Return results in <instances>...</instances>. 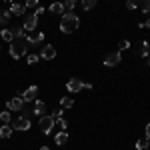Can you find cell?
I'll return each instance as SVG.
<instances>
[{
	"label": "cell",
	"instance_id": "6da1fadb",
	"mask_svg": "<svg viewBox=\"0 0 150 150\" xmlns=\"http://www.w3.org/2000/svg\"><path fill=\"white\" fill-rule=\"evenodd\" d=\"M78 26H80V18H78L74 12H64V14H62V20H60V30H62L64 34H72Z\"/></svg>",
	"mask_w": 150,
	"mask_h": 150
},
{
	"label": "cell",
	"instance_id": "7a4b0ae2",
	"mask_svg": "<svg viewBox=\"0 0 150 150\" xmlns=\"http://www.w3.org/2000/svg\"><path fill=\"white\" fill-rule=\"evenodd\" d=\"M26 50H28V44H26V40L24 38H16V40H12L10 42V56L12 58H22L26 56Z\"/></svg>",
	"mask_w": 150,
	"mask_h": 150
},
{
	"label": "cell",
	"instance_id": "3957f363",
	"mask_svg": "<svg viewBox=\"0 0 150 150\" xmlns=\"http://www.w3.org/2000/svg\"><path fill=\"white\" fill-rule=\"evenodd\" d=\"M54 126H56V118L52 114H44V116H40V122H38V128H40V132L42 134H50L52 130H54Z\"/></svg>",
	"mask_w": 150,
	"mask_h": 150
},
{
	"label": "cell",
	"instance_id": "277c9868",
	"mask_svg": "<svg viewBox=\"0 0 150 150\" xmlns=\"http://www.w3.org/2000/svg\"><path fill=\"white\" fill-rule=\"evenodd\" d=\"M120 60H122L120 50H118V52H110V54H106V58H104V66H108V68L118 66V64H120Z\"/></svg>",
	"mask_w": 150,
	"mask_h": 150
},
{
	"label": "cell",
	"instance_id": "5b68a950",
	"mask_svg": "<svg viewBox=\"0 0 150 150\" xmlns=\"http://www.w3.org/2000/svg\"><path fill=\"white\" fill-rule=\"evenodd\" d=\"M40 58L42 60H54L56 58V48L52 46V44H44L42 50H40Z\"/></svg>",
	"mask_w": 150,
	"mask_h": 150
},
{
	"label": "cell",
	"instance_id": "8992f818",
	"mask_svg": "<svg viewBox=\"0 0 150 150\" xmlns=\"http://www.w3.org/2000/svg\"><path fill=\"white\" fill-rule=\"evenodd\" d=\"M36 26H38V16L36 14H30V16H26V20H24L22 28L26 30V32H34Z\"/></svg>",
	"mask_w": 150,
	"mask_h": 150
},
{
	"label": "cell",
	"instance_id": "52a82bcc",
	"mask_svg": "<svg viewBox=\"0 0 150 150\" xmlns=\"http://www.w3.org/2000/svg\"><path fill=\"white\" fill-rule=\"evenodd\" d=\"M12 128H14V130H28V128H30V118H26V116H20V118H16V120H14V122H12L10 124Z\"/></svg>",
	"mask_w": 150,
	"mask_h": 150
},
{
	"label": "cell",
	"instance_id": "ba28073f",
	"mask_svg": "<svg viewBox=\"0 0 150 150\" xmlns=\"http://www.w3.org/2000/svg\"><path fill=\"white\" fill-rule=\"evenodd\" d=\"M36 96H38V86H36V84L28 86V88H26V90L22 92L24 102H32V100H36Z\"/></svg>",
	"mask_w": 150,
	"mask_h": 150
},
{
	"label": "cell",
	"instance_id": "9c48e42d",
	"mask_svg": "<svg viewBox=\"0 0 150 150\" xmlns=\"http://www.w3.org/2000/svg\"><path fill=\"white\" fill-rule=\"evenodd\" d=\"M6 108H8V110H16V112H18V110H22L24 108V98L22 96H16V98H12V100H8V102H6Z\"/></svg>",
	"mask_w": 150,
	"mask_h": 150
},
{
	"label": "cell",
	"instance_id": "30bf717a",
	"mask_svg": "<svg viewBox=\"0 0 150 150\" xmlns=\"http://www.w3.org/2000/svg\"><path fill=\"white\" fill-rule=\"evenodd\" d=\"M82 88H84V82L80 78H70L68 84H66V90L68 92H80Z\"/></svg>",
	"mask_w": 150,
	"mask_h": 150
},
{
	"label": "cell",
	"instance_id": "8fae6325",
	"mask_svg": "<svg viewBox=\"0 0 150 150\" xmlns=\"http://www.w3.org/2000/svg\"><path fill=\"white\" fill-rule=\"evenodd\" d=\"M24 40H26V44H28V46H30V44H32V46H36V44H40V42L44 40V34H42V32H34V34L30 32V34H26V38H24Z\"/></svg>",
	"mask_w": 150,
	"mask_h": 150
},
{
	"label": "cell",
	"instance_id": "7c38bea8",
	"mask_svg": "<svg viewBox=\"0 0 150 150\" xmlns=\"http://www.w3.org/2000/svg\"><path fill=\"white\" fill-rule=\"evenodd\" d=\"M8 10H10L12 16H22L24 12H26V6H24V4H16V2H12Z\"/></svg>",
	"mask_w": 150,
	"mask_h": 150
},
{
	"label": "cell",
	"instance_id": "4fadbf2b",
	"mask_svg": "<svg viewBox=\"0 0 150 150\" xmlns=\"http://www.w3.org/2000/svg\"><path fill=\"white\" fill-rule=\"evenodd\" d=\"M32 114L44 116V114H46V104L42 102V100H36V102H34V108H32Z\"/></svg>",
	"mask_w": 150,
	"mask_h": 150
},
{
	"label": "cell",
	"instance_id": "5bb4252c",
	"mask_svg": "<svg viewBox=\"0 0 150 150\" xmlns=\"http://www.w3.org/2000/svg\"><path fill=\"white\" fill-rule=\"evenodd\" d=\"M12 132H14V128L10 126V124H2V126H0V138H10L12 136Z\"/></svg>",
	"mask_w": 150,
	"mask_h": 150
},
{
	"label": "cell",
	"instance_id": "9a60e30c",
	"mask_svg": "<svg viewBox=\"0 0 150 150\" xmlns=\"http://www.w3.org/2000/svg\"><path fill=\"white\" fill-rule=\"evenodd\" d=\"M66 140H68V134H66V130H60L56 136H54V142H56L58 146H62V144H66Z\"/></svg>",
	"mask_w": 150,
	"mask_h": 150
},
{
	"label": "cell",
	"instance_id": "2e32d148",
	"mask_svg": "<svg viewBox=\"0 0 150 150\" xmlns=\"http://www.w3.org/2000/svg\"><path fill=\"white\" fill-rule=\"evenodd\" d=\"M48 10L54 12V14H64V4H62V2H52Z\"/></svg>",
	"mask_w": 150,
	"mask_h": 150
},
{
	"label": "cell",
	"instance_id": "e0dca14e",
	"mask_svg": "<svg viewBox=\"0 0 150 150\" xmlns=\"http://www.w3.org/2000/svg\"><path fill=\"white\" fill-rule=\"evenodd\" d=\"M72 106H74V100H72L70 96H62V98H60V108L66 110V108H72Z\"/></svg>",
	"mask_w": 150,
	"mask_h": 150
},
{
	"label": "cell",
	"instance_id": "ac0fdd59",
	"mask_svg": "<svg viewBox=\"0 0 150 150\" xmlns=\"http://www.w3.org/2000/svg\"><path fill=\"white\" fill-rule=\"evenodd\" d=\"M62 4H64V12H72L74 8H76V4H78V0H64Z\"/></svg>",
	"mask_w": 150,
	"mask_h": 150
},
{
	"label": "cell",
	"instance_id": "d6986e66",
	"mask_svg": "<svg viewBox=\"0 0 150 150\" xmlns=\"http://www.w3.org/2000/svg\"><path fill=\"white\" fill-rule=\"evenodd\" d=\"M12 18L10 10H0V24H8Z\"/></svg>",
	"mask_w": 150,
	"mask_h": 150
},
{
	"label": "cell",
	"instance_id": "ffe728a7",
	"mask_svg": "<svg viewBox=\"0 0 150 150\" xmlns=\"http://www.w3.org/2000/svg\"><path fill=\"white\" fill-rule=\"evenodd\" d=\"M0 36H2L4 42H12V40H14V34H12V30H8V28H4V30L0 32Z\"/></svg>",
	"mask_w": 150,
	"mask_h": 150
},
{
	"label": "cell",
	"instance_id": "44dd1931",
	"mask_svg": "<svg viewBox=\"0 0 150 150\" xmlns=\"http://www.w3.org/2000/svg\"><path fill=\"white\" fill-rule=\"evenodd\" d=\"M136 4L142 8L144 14H150V0H136Z\"/></svg>",
	"mask_w": 150,
	"mask_h": 150
},
{
	"label": "cell",
	"instance_id": "7402d4cb",
	"mask_svg": "<svg viewBox=\"0 0 150 150\" xmlns=\"http://www.w3.org/2000/svg\"><path fill=\"white\" fill-rule=\"evenodd\" d=\"M10 110H4V112H0V122H4V124H10Z\"/></svg>",
	"mask_w": 150,
	"mask_h": 150
},
{
	"label": "cell",
	"instance_id": "603a6c76",
	"mask_svg": "<svg viewBox=\"0 0 150 150\" xmlns=\"http://www.w3.org/2000/svg\"><path fill=\"white\" fill-rule=\"evenodd\" d=\"M148 144H150V140H136V150H148Z\"/></svg>",
	"mask_w": 150,
	"mask_h": 150
},
{
	"label": "cell",
	"instance_id": "cb8c5ba5",
	"mask_svg": "<svg viewBox=\"0 0 150 150\" xmlns=\"http://www.w3.org/2000/svg\"><path fill=\"white\" fill-rule=\"evenodd\" d=\"M12 34H14V38H26V30L20 26V28H14V30H12Z\"/></svg>",
	"mask_w": 150,
	"mask_h": 150
},
{
	"label": "cell",
	"instance_id": "d4e9b609",
	"mask_svg": "<svg viewBox=\"0 0 150 150\" xmlns=\"http://www.w3.org/2000/svg\"><path fill=\"white\" fill-rule=\"evenodd\" d=\"M56 126L60 128V130H66V128H68V122L64 120V116H60V118H56Z\"/></svg>",
	"mask_w": 150,
	"mask_h": 150
},
{
	"label": "cell",
	"instance_id": "484cf974",
	"mask_svg": "<svg viewBox=\"0 0 150 150\" xmlns=\"http://www.w3.org/2000/svg\"><path fill=\"white\" fill-rule=\"evenodd\" d=\"M94 6H96V0H82V8L84 10H90Z\"/></svg>",
	"mask_w": 150,
	"mask_h": 150
},
{
	"label": "cell",
	"instance_id": "4316f807",
	"mask_svg": "<svg viewBox=\"0 0 150 150\" xmlns=\"http://www.w3.org/2000/svg\"><path fill=\"white\" fill-rule=\"evenodd\" d=\"M38 60H40L38 54H28V58H26V62H28V64H36Z\"/></svg>",
	"mask_w": 150,
	"mask_h": 150
},
{
	"label": "cell",
	"instance_id": "83f0119b",
	"mask_svg": "<svg viewBox=\"0 0 150 150\" xmlns=\"http://www.w3.org/2000/svg\"><path fill=\"white\" fill-rule=\"evenodd\" d=\"M126 48H130V40H120L118 42V50H126Z\"/></svg>",
	"mask_w": 150,
	"mask_h": 150
},
{
	"label": "cell",
	"instance_id": "f1b7e54d",
	"mask_svg": "<svg viewBox=\"0 0 150 150\" xmlns=\"http://www.w3.org/2000/svg\"><path fill=\"white\" fill-rule=\"evenodd\" d=\"M126 8H128V10H136V8H138L136 0H128V2H126Z\"/></svg>",
	"mask_w": 150,
	"mask_h": 150
},
{
	"label": "cell",
	"instance_id": "f546056e",
	"mask_svg": "<svg viewBox=\"0 0 150 150\" xmlns=\"http://www.w3.org/2000/svg\"><path fill=\"white\" fill-rule=\"evenodd\" d=\"M26 8H32V6H38V0H26V4H24Z\"/></svg>",
	"mask_w": 150,
	"mask_h": 150
},
{
	"label": "cell",
	"instance_id": "4dcf8cb0",
	"mask_svg": "<svg viewBox=\"0 0 150 150\" xmlns=\"http://www.w3.org/2000/svg\"><path fill=\"white\" fill-rule=\"evenodd\" d=\"M52 116H54V118H60V116H64V108H58L56 112H52Z\"/></svg>",
	"mask_w": 150,
	"mask_h": 150
},
{
	"label": "cell",
	"instance_id": "1f68e13d",
	"mask_svg": "<svg viewBox=\"0 0 150 150\" xmlns=\"http://www.w3.org/2000/svg\"><path fill=\"white\" fill-rule=\"evenodd\" d=\"M138 28H150V18H146L144 22H140V24H138Z\"/></svg>",
	"mask_w": 150,
	"mask_h": 150
},
{
	"label": "cell",
	"instance_id": "d6a6232c",
	"mask_svg": "<svg viewBox=\"0 0 150 150\" xmlns=\"http://www.w3.org/2000/svg\"><path fill=\"white\" fill-rule=\"evenodd\" d=\"M44 12H46V10H44L42 6H36V12H34V14H36V16H40V14H44Z\"/></svg>",
	"mask_w": 150,
	"mask_h": 150
},
{
	"label": "cell",
	"instance_id": "836d02e7",
	"mask_svg": "<svg viewBox=\"0 0 150 150\" xmlns=\"http://www.w3.org/2000/svg\"><path fill=\"white\" fill-rule=\"evenodd\" d=\"M146 140H150V122L146 124Z\"/></svg>",
	"mask_w": 150,
	"mask_h": 150
},
{
	"label": "cell",
	"instance_id": "e575fe53",
	"mask_svg": "<svg viewBox=\"0 0 150 150\" xmlns=\"http://www.w3.org/2000/svg\"><path fill=\"white\" fill-rule=\"evenodd\" d=\"M40 150H50V148H48V146H40Z\"/></svg>",
	"mask_w": 150,
	"mask_h": 150
},
{
	"label": "cell",
	"instance_id": "d590c367",
	"mask_svg": "<svg viewBox=\"0 0 150 150\" xmlns=\"http://www.w3.org/2000/svg\"><path fill=\"white\" fill-rule=\"evenodd\" d=\"M2 2H10V4H12V2H14V0H2Z\"/></svg>",
	"mask_w": 150,
	"mask_h": 150
},
{
	"label": "cell",
	"instance_id": "8d00e7d4",
	"mask_svg": "<svg viewBox=\"0 0 150 150\" xmlns=\"http://www.w3.org/2000/svg\"><path fill=\"white\" fill-rule=\"evenodd\" d=\"M0 2H2V0H0Z\"/></svg>",
	"mask_w": 150,
	"mask_h": 150
}]
</instances>
